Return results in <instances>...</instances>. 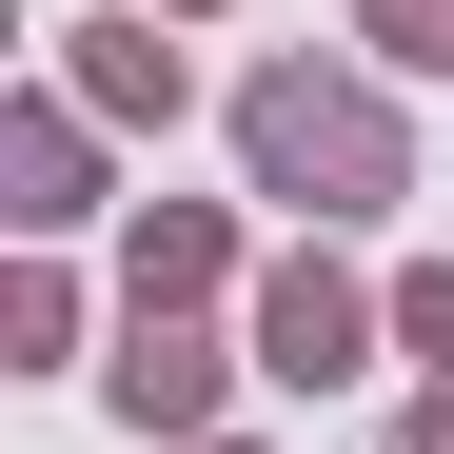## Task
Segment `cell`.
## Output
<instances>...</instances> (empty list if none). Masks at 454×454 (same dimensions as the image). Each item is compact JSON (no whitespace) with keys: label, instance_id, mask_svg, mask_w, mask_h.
<instances>
[{"label":"cell","instance_id":"6da1fadb","mask_svg":"<svg viewBox=\"0 0 454 454\" xmlns=\"http://www.w3.org/2000/svg\"><path fill=\"white\" fill-rule=\"evenodd\" d=\"M238 138H257V178H277V198H317V217H375V198H395V119L336 99V80H257Z\"/></svg>","mask_w":454,"mask_h":454},{"label":"cell","instance_id":"7a4b0ae2","mask_svg":"<svg viewBox=\"0 0 454 454\" xmlns=\"http://www.w3.org/2000/svg\"><path fill=\"white\" fill-rule=\"evenodd\" d=\"M356 336H375V317H356V277H317V257L257 296V356L296 375V395H317V375H356Z\"/></svg>","mask_w":454,"mask_h":454},{"label":"cell","instance_id":"3957f363","mask_svg":"<svg viewBox=\"0 0 454 454\" xmlns=\"http://www.w3.org/2000/svg\"><path fill=\"white\" fill-rule=\"evenodd\" d=\"M119 395H138V434H178V415L217 395V356H198V336H159V317H138V356H119Z\"/></svg>","mask_w":454,"mask_h":454},{"label":"cell","instance_id":"277c9868","mask_svg":"<svg viewBox=\"0 0 454 454\" xmlns=\"http://www.w3.org/2000/svg\"><path fill=\"white\" fill-rule=\"evenodd\" d=\"M20 217H80V119H20Z\"/></svg>","mask_w":454,"mask_h":454},{"label":"cell","instance_id":"5b68a950","mask_svg":"<svg viewBox=\"0 0 454 454\" xmlns=\"http://www.w3.org/2000/svg\"><path fill=\"white\" fill-rule=\"evenodd\" d=\"M356 20L395 40V59H454V0H356Z\"/></svg>","mask_w":454,"mask_h":454},{"label":"cell","instance_id":"8992f818","mask_svg":"<svg viewBox=\"0 0 454 454\" xmlns=\"http://www.w3.org/2000/svg\"><path fill=\"white\" fill-rule=\"evenodd\" d=\"M395 336H415V356L454 375V277H415V296H395Z\"/></svg>","mask_w":454,"mask_h":454},{"label":"cell","instance_id":"52a82bcc","mask_svg":"<svg viewBox=\"0 0 454 454\" xmlns=\"http://www.w3.org/2000/svg\"><path fill=\"white\" fill-rule=\"evenodd\" d=\"M395 454H454V395H434V415H415V434H395Z\"/></svg>","mask_w":454,"mask_h":454}]
</instances>
